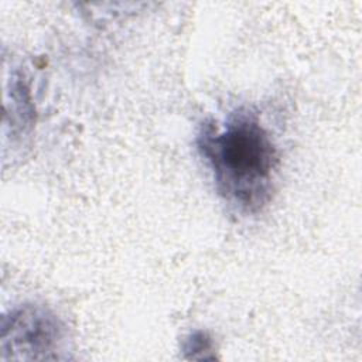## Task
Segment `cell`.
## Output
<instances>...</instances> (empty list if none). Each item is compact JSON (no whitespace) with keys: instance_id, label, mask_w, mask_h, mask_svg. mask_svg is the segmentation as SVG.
<instances>
[{"instance_id":"2","label":"cell","mask_w":362,"mask_h":362,"mask_svg":"<svg viewBox=\"0 0 362 362\" xmlns=\"http://www.w3.org/2000/svg\"><path fill=\"white\" fill-rule=\"evenodd\" d=\"M0 361L65 359L68 328L48 305L24 303L1 318Z\"/></svg>"},{"instance_id":"1","label":"cell","mask_w":362,"mask_h":362,"mask_svg":"<svg viewBox=\"0 0 362 362\" xmlns=\"http://www.w3.org/2000/svg\"><path fill=\"white\" fill-rule=\"evenodd\" d=\"M195 144L216 192L228 205L247 215L270 202L280 158L255 110L238 107L222 122L202 123Z\"/></svg>"},{"instance_id":"3","label":"cell","mask_w":362,"mask_h":362,"mask_svg":"<svg viewBox=\"0 0 362 362\" xmlns=\"http://www.w3.org/2000/svg\"><path fill=\"white\" fill-rule=\"evenodd\" d=\"M215 344L212 337L202 329H197L189 332L182 344L181 351L187 359H215Z\"/></svg>"}]
</instances>
